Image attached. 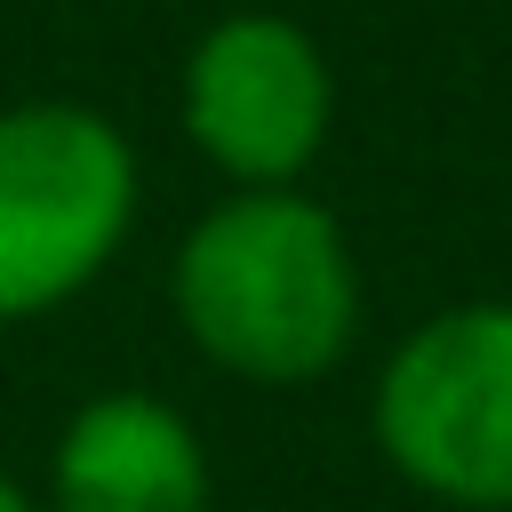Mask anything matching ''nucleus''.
Listing matches in <instances>:
<instances>
[{
    "label": "nucleus",
    "instance_id": "1",
    "mask_svg": "<svg viewBox=\"0 0 512 512\" xmlns=\"http://www.w3.org/2000/svg\"><path fill=\"white\" fill-rule=\"evenodd\" d=\"M176 328L240 384H320L360 336V256L312 192H224L168 272Z\"/></svg>",
    "mask_w": 512,
    "mask_h": 512
},
{
    "label": "nucleus",
    "instance_id": "2",
    "mask_svg": "<svg viewBox=\"0 0 512 512\" xmlns=\"http://www.w3.org/2000/svg\"><path fill=\"white\" fill-rule=\"evenodd\" d=\"M136 224V152L120 120L72 96L0 104V320L64 312Z\"/></svg>",
    "mask_w": 512,
    "mask_h": 512
},
{
    "label": "nucleus",
    "instance_id": "3",
    "mask_svg": "<svg viewBox=\"0 0 512 512\" xmlns=\"http://www.w3.org/2000/svg\"><path fill=\"white\" fill-rule=\"evenodd\" d=\"M384 464L456 512H512V304H448L416 320L368 392Z\"/></svg>",
    "mask_w": 512,
    "mask_h": 512
},
{
    "label": "nucleus",
    "instance_id": "4",
    "mask_svg": "<svg viewBox=\"0 0 512 512\" xmlns=\"http://www.w3.org/2000/svg\"><path fill=\"white\" fill-rule=\"evenodd\" d=\"M336 128V72L320 40L272 8L224 16L184 56V136L240 192H288Z\"/></svg>",
    "mask_w": 512,
    "mask_h": 512
},
{
    "label": "nucleus",
    "instance_id": "5",
    "mask_svg": "<svg viewBox=\"0 0 512 512\" xmlns=\"http://www.w3.org/2000/svg\"><path fill=\"white\" fill-rule=\"evenodd\" d=\"M216 472L200 424L160 392H96L64 416L48 448L40 512H208Z\"/></svg>",
    "mask_w": 512,
    "mask_h": 512
},
{
    "label": "nucleus",
    "instance_id": "6",
    "mask_svg": "<svg viewBox=\"0 0 512 512\" xmlns=\"http://www.w3.org/2000/svg\"><path fill=\"white\" fill-rule=\"evenodd\" d=\"M0 512H40V496H32L16 472H0Z\"/></svg>",
    "mask_w": 512,
    "mask_h": 512
}]
</instances>
